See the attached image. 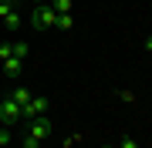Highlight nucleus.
Wrapping results in <instances>:
<instances>
[{"instance_id":"nucleus-12","label":"nucleus","mask_w":152,"mask_h":148,"mask_svg":"<svg viewBox=\"0 0 152 148\" xmlns=\"http://www.w3.org/2000/svg\"><path fill=\"white\" fill-rule=\"evenodd\" d=\"M118 148H139V142H135V138H132V135H125L122 142H118Z\"/></svg>"},{"instance_id":"nucleus-1","label":"nucleus","mask_w":152,"mask_h":148,"mask_svg":"<svg viewBox=\"0 0 152 148\" xmlns=\"http://www.w3.org/2000/svg\"><path fill=\"white\" fill-rule=\"evenodd\" d=\"M54 7H51V4H37V7H34V14H31V27L34 30H48L51 27V24H54Z\"/></svg>"},{"instance_id":"nucleus-9","label":"nucleus","mask_w":152,"mask_h":148,"mask_svg":"<svg viewBox=\"0 0 152 148\" xmlns=\"http://www.w3.org/2000/svg\"><path fill=\"white\" fill-rule=\"evenodd\" d=\"M10 51H14V57H20V61H27V44H10Z\"/></svg>"},{"instance_id":"nucleus-6","label":"nucleus","mask_w":152,"mask_h":148,"mask_svg":"<svg viewBox=\"0 0 152 148\" xmlns=\"http://www.w3.org/2000/svg\"><path fill=\"white\" fill-rule=\"evenodd\" d=\"M54 27L58 30H71V27H75V17H71V14H58L54 17Z\"/></svg>"},{"instance_id":"nucleus-8","label":"nucleus","mask_w":152,"mask_h":148,"mask_svg":"<svg viewBox=\"0 0 152 148\" xmlns=\"http://www.w3.org/2000/svg\"><path fill=\"white\" fill-rule=\"evenodd\" d=\"M54 14H71V0H51Z\"/></svg>"},{"instance_id":"nucleus-15","label":"nucleus","mask_w":152,"mask_h":148,"mask_svg":"<svg viewBox=\"0 0 152 148\" xmlns=\"http://www.w3.org/2000/svg\"><path fill=\"white\" fill-rule=\"evenodd\" d=\"M145 51H149V54H152V34H149V37H145Z\"/></svg>"},{"instance_id":"nucleus-4","label":"nucleus","mask_w":152,"mask_h":148,"mask_svg":"<svg viewBox=\"0 0 152 148\" xmlns=\"http://www.w3.org/2000/svg\"><path fill=\"white\" fill-rule=\"evenodd\" d=\"M4 71L10 74V77H17V74L24 71V61H20V57H7V61H4Z\"/></svg>"},{"instance_id":"nucleus-11","label":"nucleus","mask_w":152,"mask_h":148,"mask_svg":"<svg viewBox=\"0 0 152 148\" xmlns=\"http://www.w3.org/2000/svg\"><path fill=\"white\" fill-rule=\"evenodd\" d=\"M24 148H41V138H34V135H24Z\"/></svg>"},{"instance_id":"nucleus-16","label":"nucleus","mask_w":152,"mask_h":148,"mask_svg":"<svg viewBox=\"0 0 152 148\" xmlns=\"http://www.w3.org/2000/svg\"><path fill=\"white\" fill-rule=\"evenodd\" d=\"M31 4H41V0H31Z\"/></svg>"},{"instance_id":"nucleus-2","label":"nucleus","mask_w":152,"mask_h":148,"mask_svg":"<svg viewBox=\"0 0 152 148\" xmlns=\"http://www.w3.org/2000/svg\"><path fill=\"white\" fill-rule=\"evenodd\" d=\"M51 128H54V125H51V118H48V115H37V118H31V121H27V135L41 138V142L51 135Z\"/></svg>"},{"instance_id":"nucleus-14","label":"nucleus","mask_w":152,"mask_h":148,"mask_svg":"<svg viewBox=\"0 0 152 148\" xmlns=\"http://www.w3.org/2000/svg\"><path fill=\"white\" fill-rule=\"evenodd\" d=\"M4 145H10V131H7V128L0 131V148H4Z\"/></svg>"},{"instance_id":"nucleus-5","label":"nucleus","mask_w":152,"mask_h":148,"mask_svg":"<svg viewBox=\"0 0 152 148\" xmlns=\"http://www.w3.org/2000/svg\"><path fill=\"white\" fill-rule=\"evenodd\" d=\"M20 24H24V17L17 14V10H10V14L4 17V27H7V30H17V27H20Z\"/></svg>"},{"instance_id":"nucleus-7","label":"nucleus","mask_w":152,"mask_h":148,"mask_svg":"<svg viewBox=\"0 0 152 148\" xmlns=\"http://www.w3.org/2000/svg\"><path fill=\"white\" fill-rule=\"evenodd\" d=\"M10 98H14V101H17V104H20V108H24V104H27V101L34 98V94H31L27 88H14V91H10Z\"/></svg>"},{"instance_id":"nucleus-13","label":"nucleus","mask_w":152,"mask_h":148,"mask_svg":"<svg viewBox=\"0 0 152 148\" xmlns=\"http://www.w3.org/2000/svg\"><path fill=\"white\" fill-rule=\"evenodd\" d=\"M7 57H14V51H10V44H0V61H7Z\"/></svg>"},{"instance_id":"nucleus-10","label":"nucleus","mask_w":152,"mask_h":148,"mask_svg":"<svg viewBox=\"0 0 152 148\" xmlns=\"http://www.w3.org/2000/svg\"><path fill=\"white\" fill-rule=\"evenodd\" d=\"M10 10H17V7H14V0H0V20H4Z\"/></svg>"},{"instance_id":"nucleus-3","label":"nucleus","mask_w":152,"mask_h":148,"mask_svg":"<svg viewBox=\"0 0 152 148\" xmlns=\"http://www.w3.org/2000/svg\"><path fill=\"white\" fill-rule=\"evenodd\" d=\"M0 118H4V125H17L20 121V104L14 98H4L0 101Z\"/></svg>"},{"instance_id":"nucleus-17","label":"nucleus","mask_w":152,"mask_h":148,"mask_svg":"<svg viewBox=\"0 0 152 148\" xmlns=\"http://www.w3.org/2000/svg\"><path fill=\"white\" fill-rule=\"evenodd\" d=\"M105 148H108V145H105Z\"/></svg>"}]
</instances>
